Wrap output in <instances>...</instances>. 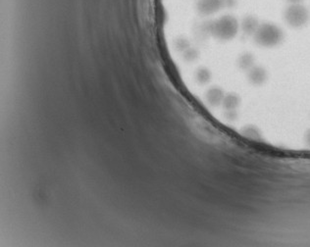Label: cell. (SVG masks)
I'll return each instance as SVG.
<instances>
[{
	"mask_svg": "<svg viewBox=\"0 0 310 247\" xmlns=\"http://www.w3.org/2000/svg\"><path fill=\"white\" fill-rule=\"evenodd\" d=\"M259 26L260 25L258 23V20L253 16H247L246 18L243 19L242 24H241V28H242L243 32L248 36L255 35Z\"/></svg>",
	"mask_w": 310,
	"mask_h": 247,
	"instance_id": "7",
	"label": "cell"
},
{
	"mask_svg": "<svg viewBox=\"0 0 310 247\" xmlns=\"http://www.w3.org/2000/svg\"><path fill=\"white\" fill-rule=\"evenodd\" d=\"M207 32L220 41H230L237 33L238 24L235 18L230 15L222 16L207 23Z\"/></svg>",
	"mask_w": 310,
	"mask_h": 247,
	"instance_id": "1",
	"label": "cell"
},
{
	"mask_svg": "<svg viewBox=\"0 0 310 247\" xmlns=\"http://www.w3.org/2000/svg\"><path fill=\"white\" fill-rule=\"evenodd\" d=\"M225 92L223 89L217 86H213L209 88L205 94L207 102L212 105V106H219L220 104L223 103L224 97H225Z\"/></svg>",
	"mask_w": 310,
	"mask_h": 247,
	"instance_id": "6",
	"label": "cell"
},
{
	"mask_svg": "<svg viewBox=\"0 0 310 247\" xmlns=\"http://www.w3.org/2000/svg\"><path fill=\"white\" fill-rule=\"evenodd\" d=\"M290 3H292V4H300L303 0H288Z\"/></svg>",
	"mask_w": 310,
	"mask_h": 247,
	"instance_id": "15",
	"label": "cell"
},
{
	"mask_svg": "<svg viewBox=\"0 0 310 247\" xmlns=\"http://www.w3.org/2000/svg\"><path fill=\"white\" fill-rule=\"evenodd\" d=\"M238 67L241 70H249L254 66V57L251 53H243L238 57Z\"/></svg>",
	"mask_w": 310,
	"mask_h": 247,
	"instance_id": "10",
	"label": "cell"
},
{
	"mask_svg": "<svg viewBox=\"0 0 310 247\" xmlns=\"http://www.w3.org/2000/svg\"><path fill=\"white\" fill-rule=\"evenodd\" d=\"M226 117L229 119V120H234L236 117H237V113H236V110H227L226 111Z\"/></svg>",
	"mask_w": 310,
	"mask_h": 247,
	"instance_id": "13",
	"label": "cell"
},
{
	"mask_svg": "<svg viewBox=\"0 0 310 247\" xmlns=\"http://www.w3.org/2000/svg\"><path fill=\"white\" fill-rule=\"evenodd\" d=\"M195 80L200 84H206L211 81L212 73L211 71L206 67H199L195 71Z\"/></svg>",
	"mask_w": 310,
	"mask_h": 247,
	"instance_id": "9",
	"label": "cell"
},
{
	"mask_svg": "<svg viewBox=\"0 0 310 247\" xmlns=\"http://www.w3.org/2000/svg\"><path fill=\"white\" fill-rule=\"evenodd\" d=\"M196 10L201 16H211L224 8V0H197Z\"/></svg>",
	"mask_w": 310,
	"mask_h": 247,
	"instance_id": "4",
	"label": "cell"
},
{
	"mask_svg": "<svg viewBox=\"0 0 310 247\" xmlns=\"http://www.w3.org/2000/svg\"><path fill=\"white\" fill-rule=\"evenodd\" d=\"M248 80L252 84L260 85L266 82L267 72L263 67L253 66L248 70Z\"/></svg>",
	"mask_w": 310,
	"mask_h": 247,
	"instance_id": "5",
	"label": "cell"
},
{
	"mask_svg": "<svg viewBox=\"0 0 310 247\" xmlns=\"http://www.w3.org/2000/svg\"><path fill=\"white\" fill-rule=\"evenodd\" d=\"M244 133H245L247 136H249L250 138H253V139L259 136V132L256 130V128H255V127H251V126L246 127L245 130H244Z\"/></svg>",
	"mask_w": 310,
	"mask_h": 247,
	"instance_id": "12",
	"label": "cell"
},
{
	"mask_svg": "<svg viewBox=\"0 0 310 247\" xmlns=\"http://www.w3.org/2000/svg\"><path fill=\"white\" fill-rule=\"evenodd\" d=\"M306 139H307V142L309 143V145L310 146V129L307 132V135H306Z\"/></svg>",
	"mask_w": 310,
	"mask_h": 247,
	"instance_id": "14",
	"label": "cell"
},
{
	"mask_svg": "<svg viewBox=\"0 0 310 247\" xmlns=\"http://www.w3.org/2000/svg\"><path fill=\"white\" fill-rule=\"evenodd\" d=\"M240 102L239 96L235 93H229L226 94L223 100V106L225 108V110H236V108L238 107Z\"/></svg>",
	"mask_w": 310,
	"mask_h": 247,
	"instance_id": "8",
	"label": "cell"
},
{
	"mask_svg": "<svg viewBox=\"0 0 310 247\" xmlns=\"http://www.w3.org/2000/svg\"><path fill=\"white\" fill-rule=\"evenodd\" d=\"M310 19L309 10L300 4H292L287 8L285 12V20L286 22L294 28L304 27Z\"/></svg>",
	"mask_w": 310,
	"mask_h": 247,
	"instance_id": "3",
	"label": "cell"
},
{
	"mask_svg": "<svg viewBox=\"0 0 310 247\" xmlns=\"http://www.w3.org/2000/svg\"><path fill=\"white\" fill-rule=\"evenodd\" d=\"M254 39L261 46L274 47L282 42L284 39V34L282 30L276 25L262 24L256 31Z\"/></svg>",
	"mask_w": 310,
	"mask_h": 247,
	"instance_id": "2",
	"label": "cell"
},
{
	"mask_svg": "<svg viewBox=\"0 0 310 247\" xmlns=\"http://www.w3.org/2000/svg\"><path fill=\"white\" fill-rule=\"evenodd\" d=\"M183 57L186 62L192 63L197 60V58L199 57V52L194 47H189L187 50L183 52Z\"/></svg>",
	"mask_w": 310,
	"mask_h": 247,
	"instance_id": "11",
	"label": "cell"
}]
</instances>
